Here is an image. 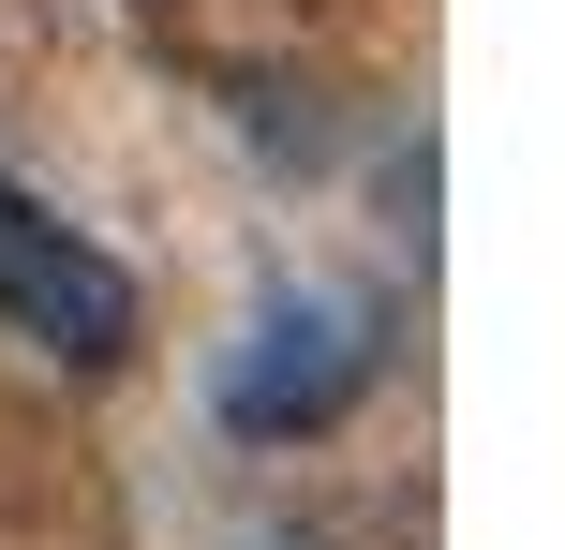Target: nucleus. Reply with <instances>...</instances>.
Masks as SVG:
<instances>
[{
	"instance_id": "f03ea898",
	"label": "nucleus",
	"mask_w": 565,
	"mask_h": 550,
	"mask_svg": "<svg viewBox=\"0 0 565 550\" xmlns=\"http://www.w3.org/2000/svg\"><path fill=\"white\" fill-rule=\"evenodd\" d=\"M0 327L75 357V373H119L135 357V268L89 224H60L45 194H15V179H0Z\"/></svg>"
},
{
	"instance_id": "f257e3e1",
	"label": "nucleus",
	"mask_w": 565,
	"mask_h": 550,
	"mask_svg": "<svg viewBox=\"0 0 565 550\" xmlns=\"http://www.w3.org/2000/svg\"><path fill=\"white\" fill-rule=\"evenodd\" d=\"M372 373H387V313L342 298V283H282L268 313L238 327V357H224V432L298 446V432H328Z\"/></svg>"
}]
</instances>
